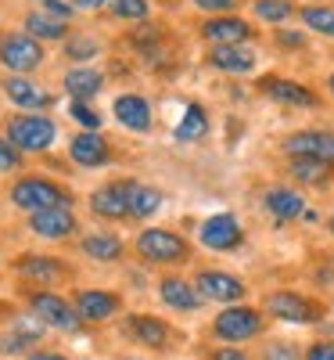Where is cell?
<instances>
[{
    "mask_svg": "<svg viewBox=\"0 0 334 360\" xmlns=\"http://www.w3.org/2000/svg\"><path fill=\"white\" fill-rule=\"evenodd\" d=\"M11 202L18 209H29V213H44V209H62V205H72V195L54 184L47 176H22L18 184L11 188Z\"/></svg>",
    "mask_w": 334,
    "mask_h": 360,
    "instance_id": "6da1fadb",
    "label": "cell"
},
{
    "mask_svg": "<svg viewBox=\"0 0 334 360\" xmlns=\"http://www.w3.org/2000/svg\"><path fill=\"white\" fill-rule=\"evenodd\" d=\"M58 137V127L40 112H22L8 119V141L18 152H47Z\"/></svg>",
    "mask_w": 334,
    "mask_h": 360,
    "instance_id": "7a4b0ae2",
    "label": "cell"
},
{
    "mask_svg": "<svg viewBox=\"0 0 334 360\" xmlns=\"http://www.w3.org/2000/svg\"><path fill=\"white\" fill-rule=\"evenodd\" d=\"M44 62V47L29 33H4L0 37V65H8L15 76L33 72Z\"/></svg>",
    "mask_w": 334,
    "mask_h": 360,
    "instance_id": "3957f363",
    "label": "cell"
},
{
    "mask_svg": "<svg viewBox=\"0 0 334 360\" xmlns=\"http://www.w3.org/2000/svg\"><path fill=\"white\" fill-rule=\"evenodd\" d=\"M137 252L147 259V263H180L187 259V242L173 231H162V227H151L137 238Z\"/></svg>",
    "mask_w": 334,
    "mask_h": 360,
    "instance_id": "277c9868",
    "label": "cell"
},
{
    "mask_svg": "<svg viewBox=\"0 0 334 360\" xmlns=\"http://www.w3.org/2000/svg\"><path fill=\"white\" fill-rule=\"evenodd\" d=\"M212 332H216L223 342L237 346V342H245V339L262 332V317L252 307H230V310H223L216 321H212Z\"/></svg>",
    "mask_w": 334,
    "mask_h": 360,
    "instance_id": "5b68a950",
    "label": "cell"
},
{
    "mask_svg": "<svg viewBox=\"0 0 334 360\" xmlns=\"http://www.w3.org/2000/svg\"><path fill=\"white\" fill-rule=\"evenodd\" d=\"M33 317L40 324H51V328H62V332H76V328L83 324V317L76 314V307H69L62 295H54V292H36L33 295Z\"/></svg>",
    "mask_w": 334,
    "mask_h": 360,
    "instance_id": "8992f818",
    "label": "cell"
},
{
    "mask_svg": "<svg viewBox=\"0 0 334 360\" xmlns=\"http://www.w3.org/2000/svg\"><path fill=\"white\" fill-rule=\"evenodd\" d=\"M130 195H133V180H115V184H105L101 191L90 195V209L105 220H123L130 217Z\"/></svg>",
    "mask_w": 334,
    "mask_h": 360,
    "instance_id": "52a82bcc",
    "label": "cell"
},
{
    "mask_svg": "<svg viewBox=\"0 0 334 360\" xmlns=\"http://www.w3.org/2000/svg\"><path fill=\"white\" fill-rule=\"evenodd\" d=\"M266 310L273 317H281V321H295V324H313L320 321V307L313 303V299H302L295 292H273L266 299Z\"/></svg>",
    "mask_w": 334,
    "mask_h": 360,
    "instance_id": "ba28073f",
    "label": "cell"
},
{
    "mask_svg": "<svg viewBox=\"0 0 334 360\" xmlns=\"http://www.w3.org/2000/svg\"><path fill=\"white\" fill-rule=\"evenodd\" d=\"M245 242V231H241L237 217L230 213H220V217H208L201 224V245L216 249V252H227V249H237Z\"/></svg>",
    "mask_w": 334,
    "mask_h": 360,
    "instance_id": "9c48e42d",
    "label": "cell"
},
{
    "mask_svg": "<svg viewBox=\"0 0 334 360\" xmlns=\"http://www.w3.org/2000/svg\"><path fill=\"white\" fill-rule=\"evenodd\" d=\"M288 155L291 159H316V162H334V134L323 130H306L288 137Z\"/></svg>",
    "mask_w": 334,
    "mask_h": 360,
    "instance_id": "30bf717a",
    "label": "cell"
},
{
    "mask_svg": "<svg viewBox=\"0 0 334 360\" xmlns=\"http://www.w3.org/2000/svg\"><path fill=\"white\" fill-rule=\"evenodd\" d=\"M248 22L245 18H234V15H212L205 25H201V37L216 47H237L248 40Z\"/></svg>",
    "mask_w": 334,
    "mask_h": 360,
    "instance_id": "8fae6325",
    "label": "cell"
},
{
    "mask_svg": "<svg viewBox=\"0 0 334 360\" xmlns=\"http://www.w3.org/2000/svg\"><path fill=\"white\" fill-rule=\"evenodd\" d=\"M194 288H198L201 299H212V303H234V299L245 295V285L234 274H220V270H201Z\"/></svg>",
    "mask_w": 334,
    "mask_h": 360,
    "instance_id": "7c38bea8",
    "label": "cell"
},
{
    "mask_svg": "<svg viewBox=\"0 0 334 360\" xmlns=\"http://www.w3.org/2000/svg\"><path fill=\"white\" fill-rule=\"evenodd\" d=\"M259 90L266 98L273 101H281V105H291V108H316V94L309 86H298L291 79H281V76H266L259 83Z\"/></svg>",
    "mask_w": 334,
    "mask_h": 360,
    "instance_id": "4fadbf2b",
    "label": "cell"
},
{
    "mask_svg": "<svg viewBox=\"0 0 334 360\" xmlns=\"http://www.w3.org/2000/svg\"><path fill=\"white\" fill-rule=\"evenodd\" d=\"M69 155L76 159V166L98 169V166H105V162H108V144H105V137H101L98 130H83V134H76V137H72Z\"/></svg>",
    "mask_w": 334,
    "mask_h": 360,
    "instance_id": "5bb4252c",
    "label": "cell"
},
{
    "mask_svg": "<svg viewBox=\"0 0 334 360\" xmlns=\"http://www.w3.org/2000/svg\"><path fill=\"white\" fill-rule=\"evenodd\" d=\"M72 307H76V314H79L83 321H108V317L119 314V295L101 292V288H86V292L76 295Z\"/></svg>",
    "mask_w": 334,
    "mask_h": 360,
    "instance_id": "9a60e30c",
    "label": "cell"
},
{
    "mask_svg": "<svg viewBox=\"0 0 334 360\" xmlns=\"http://www.w3.org/2000/svg\"><path fill=\"white\" fill-rule=\"evenodd\" d=\"M18 274L29 281H40V285H58L69 278V266L54 256H25L18 259Z\"/></svg>",
    "mask_w": 334,
    "mask_h": 360,
    "instance_id": "2e32d148",
    "label": "cell"
},
{
    "mask_svg": "<svg viewBox=\"0 0 334 360\" xmlns=\"http://www.w3.org/2000/svg\"><path fill=\"white\" fill-rule=\"evenodd\" d=\"M29 227H33V234H40V238H69L76 231V217L69 213V205L44 209V213L29 217Z\"/></svg>",
    "mask_w": 334,
    "mask_h": 360,
    "instance_id": "e0dca14e",
    "label": "cell"
},
{
    "mask_svg": "<svg viewBox=\"0 0 334 360\" xmlns=\"http://www.w3.org/2000/svg\"><path fill=\"white\" fill-rule=\"evenodd\" d=\"M115 119L123 123L126 130H151V105L140 98V94H119L115 98Z\"/></svg>",
    "mask_w": 334,
    "mask_h": 360,
    "instance_id": "ac0fdd59",
    "label": "cell"
},
{
    "mask_svg": "<svg viewBox=\"0 0 334 360\" xmlns=\"http://www.w3.org/2000/svg\"><path fill=\"white\" fill-rule=\"evenodd\" d=\"M4 94H8L11 105H18V108H47V105H51L47 90L36 86L33 79H25V76H8V79H4Z\"/></svg>",
    "mask_w": 334,
    "mask_h": 360,
    "instance_id": "d6986e66",
    "label": "cell"
},
{
    "mask_svg": "<svg viewBox=\"0 0 334 360\" xmlns=\"http://www.w3.org/2000/svg\"><path fill=\"white\" fill-rule=\"evenodd\" d=\"M159 295H162V303H166V307L184 310V314H191V310H198V307H201L198 288H191V281H184V278H162Z\"/></svg>",
    "mask_w": 334,
    "mask_h": 360,
    "instance_id": "ffe728a7",
    "label": "cell"
},
{
    "mask_svg": "<svg viewBox=\"0 0 334 360\" xmlns=\"http://www.w3.org/2000/svg\"><path fill=\"white\" fill-rule=\"evenodd\" d=\"M25 33L33 40H65L69 37V22L65 18H54L47 11H29L25 15Z\"/></svg>",
    "mask_w": 334,
    "mask_h": 360,
    "instance_id": "44dd1931",
    "label": "cell"
},
{
    "mask_svg": "<svg viewBox=\"0 0 334 360\" xmlns=\"http://www.w3.org/2000/svg\"><path fill=\"white\" fill-rule=\"evenodd\" d=\"M208 65L220 72H252L255 69V54L248 47H216L208 54Z\"/></svg>",
    "mask_w": 334,
    "mask_h": 360,
    "instance_id": "7402d4cb",
    "label": "cell"
},
{
    "mask_svg": "<svg viewBox=\"0 0 334 360\" xmlns=\"http://www.w3.org/2000/svg\"><path fill=\"white\" fill-rule=\"evenodd\" d=\"M126 332L140 342V346H155V349H162L166 342H169V328L162 324V321H155V317H126Z\"/></svg>",
    "mask_w": 334,
    "mask_h": 360,
    "instance_id": "603a6c76",
    "label": "cell"
},
{
    "mask_svg": "<svg viewBox=\"0 0 334 360\" xmlns=\"http://www.w3.org/2000/svg\"><path fill=\"white\" fill-rule=\"evenodd\" d=\"M266 209H269V213L277 217L281 224H288V220H295V217L306 213V202H302V195H295V191H288V188H273V191L266 195Z\"/></svg>",
    "mask_w": 334,
    "mask_h": 360,
    "instance_id": "cb8c5ba5",
    "label": "cell"
},
{
    "mask_svg": "<svg viewBox=\"0 0 334 360\" xmlns=\"http://www.w3.org/2000/svg\"><path fill=\"white\" fill-rule=\"evenodd\" d=\"M101 86H105V76L94 72V69H69V76H65V90L72 94V101L94 98Z\"/></svg>",
    "mask_w": 334,
    "mask_h": 360,
    "instance_id": "d4e9b609",
    "label": "cell"
},
{
    "mask_svg": "<svg viewBox=\"0 0 334 360\" xmlns=\"http://www.w3.org/2000/svg\"><path fill=\"white\" fill-rule=\"evenodd\" d=\"M83 252H86L90 259L112 263V259L123 256V242H119L115 234H90V238H83Z\"/></svg>",
    "mask_w": 334,
    "mask_h": 360,
    "instance_id": "484cf974",
    "label": "cell"
},
{
    "mask_svg": "<svg viewBox=\"0 0 334 360\" xmlns=\"http://www.w3.org/2000/svg\"><path fill=\"white\" fill-rule=\"evenodd\" d=\"M208 134V115L201 105H187L184 119H180V127H176V141H201Z\"/></svg>",
    "mask_w": 334,
    "mask_h": 360,
    "instance_id": "4316f807",
    "label": "cell"
},
{
    "mask_svg": "<svg viewBox=\"0 0 334 360\" xmlns=\"http://www.w3.org/2000/svg\"><path fill=\"white\" fill-rule=\"evenodd\" d=\"M159 205H162V191L144 188V184H133V195H130V217H133V220L151 217Z\"/></svg>",
    "mask_w": 334,
    "mask_h": 360,
    "instance_id": "83f0119b",
    "label": "cell"
},
{
    "mask_svg": "<svg viewBox=\"0 0 334 360\" xmlns=\"http://www.w3.org/2000/svg\"><path fill=\"white\" fill-rule=\"evenodd\" d=\"M302 22H306L313 33H323V37H334V8H302Z\"/></svg>",
    "mask_w": 334,
    "mask_h": 360,
    "instance_id": "f1b7e54d",
    "label": "cell"
},
{
    "mask_svg": "<svg viewBox=\"0 0 334 360\" xmlns=\"http://www.w3.org/2000/svg\"><path fill=\"white\" fill-rule=\"evenodd\" d=\"M291 173L306 184H320L327 176V162H316V159H291Z\"/></svg>",
    "mask_w": 334,
    "mask_h": 360,
    "instance_id": "f546056e",
    "label": "cell"
},
{
    "mask_svg": "<svg viewBox=\"0 0 334 360\" xmlns=\"http://www.w3.org/2000/svg\"><path fill=\"white\" fill-rule=\"evenodd\" d=\"M112 11L115 18H126V22H144L147 18V0H112Z\"/></svg>",
    "mask_w": 334,
    "mask_h": 360,
    "instance_id": "4dcf8cb0",
    "label": "cell"
},
{
    "mask_svg": "<svg viewBox=\"0 0 334 360\" xmlns=\"http://www.w3.org/2000/svg\"><path fill=\"white\" fill-rule=\"evenodd\" d=\"M101 51V44L94 40V37H72L69 44H65V54L72 58V62H86V58H94Z\"/></svg>",
    "mask_w": 334,
    "mask_h": 360,
    "instance_id": "1f68e13d",
    "label": "cell"
},
{
    "mask_svg": "<svg viewBox=\"0 0 334 360\" xmlns=\"http://www.w3.org/2000/svg\"><path fill=\"white\" fill-rule=\"evenodd\" d=\"M255 15H259L262 22H288V15H291V4H288V0H259Z\"/></svg>",
    "mask_w": 334,
    "mask_h": 360,
    "instance_id": "d6a6232c",
    "label": "cell"
},
{
    "mask_svg": "<svg viewBox=\"0 0 334 360\" xmlns=\"http://www.w3.org/2000/svg\"><path fill=\"white\" fill-rule=\"evenodd\" d=\"M69 115L76 119V123H83L86 130H98V127H101V115L90 108L86 101H72V105H69Z\"/></svg>",
    "mask_w": 334,
    "mask_h": 360,
    "instance_id": "836d02e7",
    "label": "cell"
},
{
    "mask_svg": "<svg viewBox=\"0 0 334 360\" xmlns=\"http://www.w3.org/2000/svg\"><path fill=\"white\" fill-rule=\"evenodd\" d=\"M22 166V152L8 141V137H0V173H11Z\"/></svg>",
    "mask_w": 334,
    "mask_h": 360,
    "instance_id": "e575fe53",
    "label": "cell"
},
{
    "mask_svg": "<svg viewBox=\"0 0 334 360\" xmlns=\"http://www.w3.org/2000/svg\"><path fill=\"white\" fill-rule=\"evenodd\" d=\"M262 360H298V353H295V346H288V342H273V346H266Z\"/></svg>",
    "mask_w": 334,
    "mask_h": 360,
    "instance_id": "d590c367",
    "label": "cell"
},
{
    "mask_svg": "<svg viewBox=\"0 0 334 360\" xmlns=\"http://www.w3.org/2000/svg\"><path fill=\"white\" fill-rule=\"evenodd\" d=\"M40 11H47V15H54V18H65V22H69L72 4H62V0H40Z\"/></svg>",
    "mask_w": 334,
    "mask_h": 360,
    "instance_id": "8d00e7d4",
    "label": "cell"
},
{
    "mask_svg": "<svg viewBox=\"0 0 334 360\" xmlns=\"http://www.w3.org/2000/svg\"><path fill=\"white\" fill-rule=\"evenodd\" d=\"M306 360H334V342H316V346L306 353Z\"/></svg>",
    "mask_w": 334,
    "mask_h": 360,
    "instance_id": "74e56055",
    "label": "cell"
},
{
    "mask_svg": "<svg viewBox=\"0 0 334 360\" xmlns=\"http://www.w3.org/2000/svg\"><path fill=\"white\" fill-rule=\"evenodd\" d=\"M194 4H198V8H205V11H216V15H220V11H230V8L237 4V0H194Z\"/></svg>",
    "mask_w": 334,
    "mask_h": 360,
    "instance_id": "f35d334b",
    "label": "cell"
},
{
    "mask_svg": "<svg viewBox=\"0 0 334 360\" xmlns=\"http://www.w3.org/2000/svg\"><path fill=\"white\" fill-rule=\"evenodd\" d=\"M212 360H248V356L241 353V349H230V346H227V349H216V353H212Z\"/></svg>",
    "mask_w": 334,
    "mask_h": 360,
    "instance_id": "ab89813d",
    "label": "cell"
},
{
    "mask_svg": "<svg viewBox=\"0 0 334 360\" xmlns=\"http://www.w3.org/2000/svg\"><path fill=\"white\" fill-rule=\"evenodd\" d=\"M277 40L284 47H302V44H306V37H298V33H277Z\"/></svg>",
    "mask_w": 334,
    "mask_h": 360,
    "instance_id": "60d3db41",
    "label": "cell"
},
{
    "mask_svg": "<svg viewBox=\"0 0 334 360\" xmlns=\"http://www.w3.org/2000/svg\"><path fill=\"white\" fill-rule=\"evenodd\" d=\"M105 4H108V0H72V8H83V11H98Z\"/></svg>",
    "mask_w": 334,
    "mask_h": 360,
    "instance_id": "b9f144b4",
    "label": "cell"
},
{
    "mask_svg": "<svg viewBox=\"0 0 334 360\" xmlns=\"http://www.w3.org/2000/svg\"><path fill=\"white\" fill-rule=\"evenodd\" d=\"M29 360H69V356H62V353H51V349H40V353H33Z\"/></svg>",
    "mask_w": 334,
    "mask_h": 360,
    "instance_id": "7bdbcfd3",
    "label": "cell"
},
{
    "mask_svg": "<svg viewBox=\"0 0 334 360\" xmlns=\"http://www.w3.org/2000/svg\"><path fill=\"white\" fill-rule=\"evenodd\" d=\"M330 90H334V76H330Z\"/></svg>",
    "mask_w": 334,
    "mask_h": 360,
    "instance_id": "ee69618b",
    "label": "cell"
},
{
    "mask_svg": "<svg viewBox=\"0 0 334 360\" xmlns=\"http://www.w3.org/2000/svg\"><path fill=\"white\" fill-rule=\"evenodd\" d=\"M330 231H334V220H330Z\"/></svg>",
    "mask_w": 334,
    "mask_h": 360,
    "instance_id": "f6af8a7d",
    "label": "cell"
}]
</instances>
